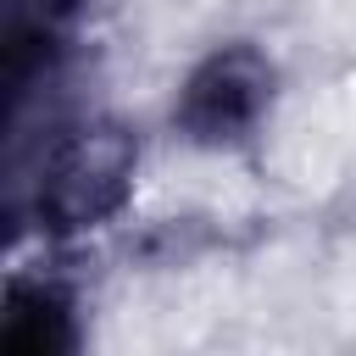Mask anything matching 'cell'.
I'll return each mask as SVG.
<instances>
[{
	"instance_id": "cell-1",
	"label": "cell",
	"mask_w": 356,
	"mask_h": 356,
	"mask_svg": "<svg viewBox=\"0 0 356 356\" xmlns=\"http://www.w3.org/2000/svg\"><path fill=\"white\" fill-rule=\"evenodd\" d=\"M128 167H134V145H128V134H117V128H95V134L72 139V145L56 156L39 206L56 217V228H83V222L106 217V211L122 200V178H128Z\"/></svg>"
},
{
	"instance_id": "cell-2",
	"label": "cell",
	"mask_w": 356,
	"mask_h": 356,
	"mask_svg": "<svg viewBox=\"0 0 356 356\" xmlns=\"http://www.w3.org/2000/svg\"><path fill=\"white\" fill-rule=\"evenodd\" d=\"M267 83L273 78L256 50L211 56L184 89V128H195V139H239L267 106Z\"/></svg>"
}]
</instances>
